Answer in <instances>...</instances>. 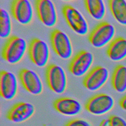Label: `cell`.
Segmentation results:
<instances>
[{
  "instance_id": "obj_1",
  "label": "cell",
  "mask_w": 126,
  "mask_h": 126,
  "mask_svg": "<svg viewBox=\"0 0 126 126\" xmlns=\"http://www.w3.org/2000/svg\"><path fill=\"white\" fill-rule=\"evenodd\" d=\"M27 49V43L23 38L10 36L5 42L1 52L2 58L8 63L16 64L24 57Z\"/></svg>"
},
{
  "instance_id": "obj_2",
  "label": "cell",
  "mask_w": 126,
  "mask_h": 126,
  "mask_svg": "<svg viewBox=\"0 0 126 126\" xmlns=\"http://www.w3.org/2000/svg\"><path fill=\"white\" fill-rule=\"evenodd\" d=\"M46 79L49 88L57 94H62L67 86V78L63 68L56 64L48 65L46 69Z\"/></svg>"
},
{
  "instance_id": "obj_3",
  "label": "cell",
  "mask_w": 126,
  "mask_h": 126,
  "mask_svg": "<svg viewBox=\"0 0 126 126\" xmlns=\"http://www.w3.org/2000/svg\"><path fill=\"white\" fill-rule=\"evenodd\" d=\"M116 30L111 23L103 21L96 25L90 33L88 40L93 46L100 48L113 40Z\"/></svg>"
},
{
  "instance_id": "obj_4",
  "label": "cell",
  "mask_w": 126,
  "mask_h": 126,
  "mask_svg": "<svg viewBox=\"0 0 126 126\" xmlns=\"http://www.w3.org/2000/svg\"><path fill=\"white\" fill-rule=\"evenodd\" d=\"M62 13L66 23L75 33L84 35L88 32L89 26L86 19L75 7L65 4L63 6Z\"/></svg>"
},
{
  "instance_id": "obj_5",
  "label": "cell",
  "mask_w": 126,
  "mask_h": 126,
  "mask_svg": "<svg viewBox=\"0 0 126 126\" xmlns=\"http://www.w3.org/2000/svg\"><path fill=\"white\" fill-rule=\"evenodd\" d=\"M50 42L55 53L61 59H69L73 54L72 43L68 35L59 29L53 30L50 34Z\"/></svg>"
},
{
  "instance_id": "obj_6",
  "label": "cell",
  "mask_w": 126,
  "mask_h": 126,
  "mask_svg": "<svg viewBox=\"0 0 126 126\" xmlns=\"http://www.w3.org/2000/svg\"><path fill=\"white\" fill-rule=\"evenodd\" d=\"M28 54L32 62L37 67H44L49 62V46L45 41L40 38H34L31 40L28 46Z\"/></svg>"
},
{
  "instance_id": "obj_7",
  "label": "cell",
  "mask_w": 126,
  "mask_h": 126,
  "mask_svg": "<svg viewBox=\"0 0 126 126\" xmlns=\"http://www.w3.org/2000/svg\"><path fill=\"white\" fill-rule=\"evenodd\" d=\"M114 104V99L111 95L100 93L90 97L86 102L85 107L91 114L99 116L110 111Z\"/></svg>"
},
{
  "instance_id": "obj_8",
  "label": "cell",
  "mask_w": 126,
  "mask_h": 126,
  "mask_svg": "<svg viewBox=\"0 0 126 126\" xmlns=\"http://www.w3.org/2000/svg\"><path fill=\"white\" fill-rule=\"evenodd\" d=\"M94 60V55L91 52L85 50H81L70 62L68 70L75 76H82L88 72Z\"/></svg>"
},
{
  "instance_id": "obj_9",
  "label": "cell",
  "mask_w": 126,
  "mask_h": 126,
  "mask_svg": "<svg viewBox=\"0 0 126 126\" xmlns=\"http://www.w3.org/2000/svg\"><path fill=\"white\" fill-rule=\"evenodd\" d=\"M108 78L109 71L106 67L96 66L86 75L83 80V84L88 90L96 91L105 84Z\"/></svg>"
},
{
  "instance_id": "obj_10",
  "label": "cell",
  "mask_w": 126,
  "mask_h": 126,
  "mask_svg": "<svg viewBox=\"0 0 126 126\" xmlns=\"http://www.w3.org/2000/svg\"><path fill=\"white\" fill-rule=\"evenodd\" d=\"M35 7L37 16L42 23L47 27H53L58 21L55 5L50 0H36Z\"/></svg>"
},
{
  "instance_id": "obj_11",
  "label": "cell",
  "mask_w": 126,
  "mask_h": 126,
  "mask_svg": "<svg viewBox=\"0 0 126 126\" xmlns=\"http://www.w3.org/2000/svg\"><path fill=\"white\" fill-rule=\"evenodd\" d=\"M19 79L24 88L32 95H39L43 91L42 82L38 74L33 70L21 69L18 74Z\"/></svg>"
},
{
  "instance_id": "obj_12",
  "label": "cell",
  "mask_w": 126,
  "mask_h": 126,
  "mask_svg": "<svg viewBox=\"0 0 126 126\" xmlns=\"http://www.w3.org/2000/svg\"><path fill=\"white\" fill-rule=\"evenodd\" d=\"M10 10L13 18L20 24L26 25L32 21L33 12L32 5L29 0L12 1Z\"/></svg>"
},
{
  "instance_id": "obj_13",
  "label": "cell",
  "mask_w": 126,
  "mask_h": 126,
  "mask_svg": "<svg viewBox=\"0 0 126 126\" xmlns=\"http://www.w3.org/2000/svg\"><path fill=\"white\" fill-rule=\"evenodd\" d=\"M35 111L34 105L28 102H20L13 105L8 111L7 119L14 123H21L30 119Z\"/></svg>"
},
{
  "instance_id": "obj_14",
  "label": "cell",
  "mask_w": 126,
  "mask_h": 126,
  "mask_svg": "<svg viewBox=\"0 0 126 126\" xmlns=\"http://www.w3.org/2000/svg\"><path fill=\"white\" fill-rule=\"evenodd\" d=\"M18 82L15 75L8 71L1 70L0 74V93L6 100L15 98L18 92Z\"/></svg>"
},
{
  "instance_id": "obj_15",
  "label": "cell",
  "mask_w": 126,
  "mask_h": 126,
  "mask_svg": "<svg viewBox=\"0 0 126 126\" xmlns=\"http://www.w3.org/2000/svg\"><path fill=\"white\" fill-rule=\"evenodd\" d=\"M54 108L59 113L67 116L79 114L82 110V105L79 101L69 97H62L53 102Z\"/></svg>"
},
{
  "instance_id": "obj_16",
  "label": "cell",
  "mask_w": 126,
  "mask_h": 126,
  "mask_svg": "<svg viewBox=\"0 0 126 126\" xmlns=\"http://www.w3.org/2000/svg\"><path fill=\"white\" fill-rule=\"evenodd\" d=\"M109 58L114 62L123 60L126 57V39L118 37L109 44L106 51Z\"/></svg>"
},
{
  "instance_id": "obj_17",
  "label": "cell",
  "mask_w": 126,
  "mask_h": 126,
  "mask_svg": "<svg viewBox=\"0 0 126 126\" xmlns=\"http://www.w3.org/2000/svg\"><path fill=\"white\" fill-rule=\"evenodd\" d=\"M111 84L118 93L126 91V66L122 64L116 66L112 75Z\"/></svg>"
},
{
  "instance_id": "obj_18",
  "label": "cell",
  "mask_w": 126,
  "mask_h": 126,
  "mask_svg": "<svg viewBox=\"0 0 126 126\" xmlns=\"http://www.w3.org/2000/svg\"><path fill=\"white\" fill-rule=\"evenodd\" d=\"M108 5L115 19L120 24L126 26V1L109 0Z\"/></svg>"
},
{
  "instance_id": "obj_19",
  "label": "cell",
  "mask_w": 126,
  "mask_h": 126,
  "mask_svg": "<svg viewBox=\"0 0 126 126\" xmlns=\"http://www.w3.org/2000/svg\"><path fill=\"white\" fill-rule=\"evenodd\" d=\"M84 4L89 14L95 20H102L106 14V7L102 0H85Z\"/></svg>"
},
{
  "instance_id": "obj_20",
  "label": "cell",
  "mask_w": 126,
  "mask_h": 126,
  "mask_svg": "<svg viewBox=\"0 0 126 126\" xmlns=\"http://www.w3.org/2000/svg\"><path fill=\"white\" fill-rule=\"evenodd\" d=\"M12 31V21L8 12L2 8L0 9V36L2 38L10 37Z\"/></svg>"
},
{
  "instance_id": "obj_21",
  "label": "cell",
  "mask_w": 126,
  "mask_h": 126,
  "mask_svg": "<svg viewBox=\"0 0 126 126\" xmlns=\"http://www.w3.org/2000/svg\"><path fill=\"white\" fill-rule=\"evenodd\" d=\"M110 126H126V121L117 115H111L109 117Z\"/></svg>"
},
{
  "instance_id": "obj_22",
  "label": "cell",
  "mask_w": 126,
  "mask_h": 126,
  "mask_svg": "<svg viewBox=\"0 0 126 126\" xmlns=\"http://www.w3.org/2000/svg\"><path fill=\"white\" fill-rule=\"evenodd\" d=\"M64 126H91V125L85 120L75 119L68 121Z\"/></svg>"
},
{
  "instance_id": "obj_23",
  "label": "cell",
  "mask_w": 126,
  "mask_h": 126,
  "mask_svg": "<svg viewBox=\"0 0 126 126\" xmlns=\"http://www.w3.org/2000/svg\"><path fill=\"white\" fill-rule=\"evenodd\" d=\"M119 104L121 107L126 111V95L121 98L119 102Z\"/></svg>"
},
{
  "instance_id": "obj_24",
  "label": "cell",
  "mask_w": 126,
  "mask_h": 126,
  "mask_svg": "<svg viewBox=\"0 0 126 126\" xmlns=\"http://www.w3.org/2000/svg\"><path fill=\"white\" fill-rule=\"evenodd\" d=\"M99 126H110L109 119H103L100 123Z\"/></svg>"
}]
</instances>
